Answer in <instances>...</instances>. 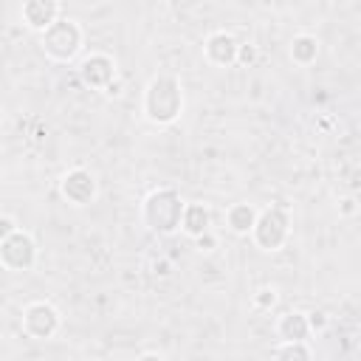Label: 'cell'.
Instances as JSON below:
<instances>
[{
  "instance_id": "5bb4252c",
  "label": "cell",
  "mask_w": 361,
  "mask_h": 361,
  "mask_svg": "<svg viewBox=\"0 0 361 361\" xmlns=\"http://www.w3.org/2000/svg\"><path fill=\"white\" fill-rule=\"evenodd\" d=\"M316 54H319V42L313 39V37H296L293 42H290V56L296 59V62H302V65H307V62H313L316 59Z\"/></svg>"
},
{
  "instance_id": "d6986e66",
  "label": "cell",
  "mask_w": 361,
  "mask_h": 361,
  "mask_svg": "<svg viewBox=\"0 0 361 361\" xmlns=\"http://www.w3.org/2000/svg\"><path fill=\"white\" fill-rule=\"evenodd\" d=\"M138 361H164V358H161V355H152V353H149V355H141Z\"/></svg>"
},
{
  "instance_id": "ba28073f",
  "label": "cell",
  "mask_w": 361,
  "mask_h": 361,
  "mask_svg": "<svg viewBox=\"0 0 361 361\" xmlns=\"http://www.w3.org/2000/svg\"><path fill=\"white\" fill-rule=\"evenodd\" d=\"M82 79L90 85V87H110L113 79H116V65L110 56L104 54H93L82 62Z\"/></svg>"
},
{
  "instance_id": "9a60e30c",
  "label": "cell",
  "mask_w": 361,
  "mask_h": 361,
  "mask_svg": "<svg viewBox=\"0 0 361 361\" xmlns=\"http://www.w3.org/2000/svg\"><path fill=\"white\" fill-rule=\"evenodd\" d=\"M276 361H310V353L302 341H285L276 350Z\"/></svg>"
},
{
  "instance_id": "8992f818",
  "label": "cell",
  "mask_w": 361,
  "mask_h": 361,
  "mask_svg": "<svg viewBox=\"0 0 361 361\" xmlns=\"http://www.w3.org/2000/svg\"><path fill=\"white\" fill-rule=\"evenodd\" d=\"M23 327L34 338H51L59 327V310L48 302H34L23 313Z\"/></svg>"
},
{
  "instance_id": "3957f363",
  "label": "cell",
  "mask_w": 361,
  "mask_h": 361,
  "mask_svg": "<svg viewBox=\"0 0 361 361\" xmlns=\"http://www.w3.org/2000/svg\"><path fill=\"white\" fill-rule=\"evenodd\" d=\"M82 45V31L73 20H56L45 34H42V51L51 59H71Z\"/></svg>"
},
{
  "instance_id": "6da1fadb",
  "label": "cell",
  "mask_w": 361,
  "mask_h": 361,
  "mask_svg": "<svg viewBox=\"0 0 361 361\" xmlns=\"http://www.w3.org/2000/svg\"><path fill=\"white\" fill-rule=\"evenodd\" d=\"M183 107V96H180V85L175 76H155L147 87V96H144V113L149 121L155 124H169L178 118Z\"/></svg>"
},
{
  "instance_id": "2e32d148",
  "label": "cell",
  "mask_w": 361,
  "mask_h": 361,
  "mask_svg": "<svg viewBox=\"0 0 361 361\" xmlns=\"http://www.w3.org/2000/svg\"><path fill=\"white\" fill-rule=\"evenodd\" d=\"M254 56H257L254 45H243V48H240V54H237V59H240V62H251Z\"/></svg>"
},
{
  "instance_id": "e0dca14e",
  "label": "cell",
  "mask_w": 361,
  "mask_h": 361,
  "mask_svg": "<svg viewBox=\"0 0 361 361\" xmlns=\"http://www.w3.org/2000/svg\"><path fill=\"white\" fill-rule=\"evenodd\" d=\"M274 299H276V296H274V290H268V288H265V290H259V296H257L254 302H257V305H274Z\"/></svg>"
},
{
  "instance_id": "4fadbf2b",
  "label": "cell",
  "mask_w": 361,
  "mask_h": 361,
  "mask_svg": "<svg viewBox=\"0 0 361 361\" xmlns=\"http://www.w3.org/2000/svg\"><path fill=\"white\" fill-rule=\"evenodd\" d=\"M257 217H259V214H257L248 203H237V206L228 209V226H231L237 234H248V231H254Z\"/></svg>"
},
{
  "instance_id": "9c48e42d",
  "label": "cell",
  "mask_w": 361,
  "mask_h": 361,
  "mask_svg": "<svg viewBox=\"0 0 361 361\" xmlns=\"http://www.w3.org/2000/svg\"><path fill=\"white\" fill-rule=\"evenodd\" d=\"M56 14H59V6L51 3V0H31L23 6V20L25 25L37 28V31H48L54 23H56Z\"/></svg>"
},
{
  "instance_id": "7a4b0ae2",
  "label": "cell",
  "mask_w": 361,
  "mask_h": 361,
  "mask_svg": "<svg viewBox=\"0 0 361 361\" xmlns=\"http://www.w3.org/2000/svg\"><path fill=\"white\" fill-rule=\"evenodd\" d=\"M183 209L186 206L180 203V197L172 189H158L144 203V220L149 223V228L169 234L183 223Z\"/></svg>"
},
{
  "instance_id": "8fae6325",
  "label": "cell",
  "mask_w": 361,
  "mask_h": 361,
  "mask_svg": "<svg viewBox=\"0 0 361 361\" xmlns=\"http://www.w3.org/2000/svg\"><path fill=\"white\" fill-rule=\"evenodd\" d=\"M310 333V322L302 313H285L279 319V336L288 341H305V336Z\"/></svg>"
},
{
  "instance_id": "7c38bea8",
  "label": "cell",
  "mask_w": 361,
  "mask_h": 361,
  "mask_svg": "<svg viewBox=\"0 0 361 361\" xmlns=\"http://www.w3.org/2000/svg\"><path fill=\"white\" fill-rule=\"evenodd\" d=\"M183 231L192 234V237H200L206 228H209V209L200 206V203H189L183 209Z\"/></svg>"
},
{
  "instance_id": "277c9868",
  "label": "cell",
  "mask_w": 361,
  "mask_h": 361,
  "mask_svg": "<svg viewBox=\"0 0 361 361\" xmlns=\"http://www.w3.org/2000/svg\"><path fill=\"white\" fill-rule=\"evenodd\" d=\"M0 259H3V265L8 271H28L34 265V259H37V245H34L31 234L23 231V228H17L14 234L3 237V243H0Z\"/></svg>"
},
{
  "instance_id": "30bf717a",
  "label": "cell",
  "mask_w": 361,
  "mask_h": 361,
  "mask_svg": "<svg viewBox=\"0 0 361 361\" xmlns=\"http://www.w3.org/2000/svg\"><path fill=\"white\" fill-rule=\"evenodd\" d=\"M237 54H240V45H237L234 37L226 34V31L212 34V37L206 39V56H209L214 65H228V62L237 59Z\"/></svg>"
},
{
  "instance_id": "52a82bcc",
  "label": "cell",
  "mask_w": 361,
  "mask_h": 361,
  "mask_svg": "<svg viewBox=\"0 0 361 361\" xmlns=\"http://www.w3.org/2000/svg\"><path fill=\"white\" fill-rule=\"evenodd\" d=\"M62 195L73 203V206H85L87 200H93L96 195V180L87 169H71L62 178Z\"/></svg>"
},
{
  "instance_id": "ac0fdd59",
  "label": "cell",
  "mask_w": 361,
  "mask_h": 361,
  "mask_svg": "<svg viewBox=\"0 0 361 361\" xmlns=\"http://www.w3.org/2000/svg\"><path fill=\"white\" fill-rule=\"evenodd\" d=\"M307 322H310V327H322L324 324V313H310Z\"/></svg>"
},
{
  "instance_id": "5b68a950",
  "label": "cell",
  "mask_w": 361,
  "mask_h": 361,
  "mask_svg": "<svg viewBox=\"0 0 361 361\" xmlns=\"http://www.w3.org/2000/svg\"><path fill=\"white\" fill-rule=\"evenodd\" d=\"M254 240H257L265 251H276V248L288 240V214H285L279 206L265 209V212L257 217Z\"/></svg>"
}]
</instances>
